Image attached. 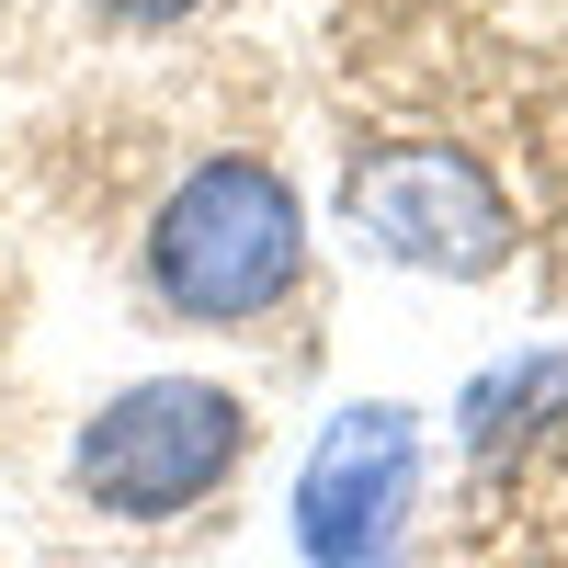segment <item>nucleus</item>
<instances>
[{"instance_id":"39448f33","label":"nucleus","mask_w":568,"mask_h":568,"mask_svg":"<svg viewBox=\"0 0 568 568\" xmlns=\"http://www.w3.org/2000/svg\"><path fill=\"white\" fill-rule=\"evenodd\" d=\"M568 398V353H511V364H489V375H466V398H455V433L466 444H511V433H524V420H535V433H546V409Z\"/></svg>"},{"instance_id":"20e7f679","label":"nucleus","mask_w":568,"mask_h":568,"mask_svg":"<svg viewBox=\"0 0 568 568\" xmlns=\"http://www.w3.org/2000/svg\"><path fill=\"white\" fill-rule=\"evenodd\" d=\"M420 466H433V420L409 398H342L307 433L296 489H284L296 568H398L409 511H420Z\"/></svg>"},{"instance_id":"423d86ee","label":"nucleus","mask_w":568,"mask_h":568,"mask_svg":"<svg viewBox=\"0 0 568 568\" xmlns=\"http://www.w3.org/2000/svg\"><path fill=\"white\" fill-rule=\"evenodd\" d=\"M103 23H125V34H171V23H194L205 0H91Z\"/></svg>"},{"instance_id":"7ed1b4c3","label":"nucleus","mask_w":568,"mask_h":568,"mask_svg":"<svg viewBox=\"0 0 568 568\" xmlns=\"http://www.w3.org/2000/svg\"><path fill=\"white\" fill-rule=\"evenodd\" d=\"M342 227L364 262L420 273V284H489L524 251V216H511L500 171L455 136H375V149L342 160Z\"/></svg>"},{"instance_id":"f03ea898","label":"nucleus","mask_w":568,"mask_h":568,"mask_svg":"<svg viewBox=\"0 0 568 568\" xmlns=\"http://www.w3.org/2000/svg\"><path fill=\"white\" fill-rule=\"evenodd\" d=\"M240 466H251V398L216 387V375H182V364L103 387L91 420L69 433V489L103 524H182Z\"/></svg>"},{"instance_id":"f257e3e1","label":"nucleus","mask_w":568,"mask_h":568,"mask_svg":"<svg viewBox=\"0 0 568 568\" xmlns=\"http://www.w3.org/2000/svg\"><path fill=\"white\" fill-rule=\"evenodd\" d=\"M307 262H318V216L296 194V171L262 160V149H205L149 205V240H136V273H149L160 318H182V329L284 318Z\"/></svg>"}]
</instances>
